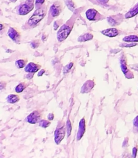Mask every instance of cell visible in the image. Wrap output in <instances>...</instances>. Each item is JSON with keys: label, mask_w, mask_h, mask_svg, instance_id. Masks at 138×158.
<instances>
[{"label": "cell", "mask_w": 138, "mask_h": 158, "mask_svg": "<svg viewBox=\"0 0 138 158\" xmlns=\"http://www.w3.org/2000/svg\"><path fill=\"white\" fill-rule=\"evenodd\" d=\"M47 14L46 6H40L37 8V10L34 12L32 16L28 19L27 25L29 27H35L40 23V22L43 19Z\"/></svg>", "instance_id": "cell-1"}, {"label": "cell", "mask_w": 138, "mask_h": 158, "mask_svg": "<svg viewBox=\"0 0 138 158\" xmlns=\"http://www.w3.org/2000/svg\"><path fill=\"white\" fill-rule=\"evenodd\" d=\"M71 29H72V25H70L69 23H65L63 26H60L57 32V39L58 42L61 43L65 41L71 33Z\"/></svg>", "instance_id": "cell-2"}, {"label": "cell", "mask_w": 138, "mask_h": 158, "mask_svg": "<svg viewBox=\"0 0 138 158\" xmlns=\"http://www.w3.org/2000/svg\"><path fill=\"white\" fill-rule=\"evenodd\" d=\"M35 6L34 0H26L25 2L20 5L17 9V13L20 15H26L33 9Z\"/></svg>", "instance_id": "cell-3"}, {"label": "cell", "mask_w": 138, "mask_h": 158, "mask_svg": "<svg viewBox=\"0 0 138 158\" xmlns=\"http://www.w3.org/2000/svg\"><path fill=\"white\" fill-rule=\"evenodd\" d=\"M65 134H66V127L63 124V123H60L54 132V142L56 144H60V142L65 138Z\"/></svg>", "instance_id": "cell-4"}, {"label": "cell", "mask_w": 138, "mask_h": 158, "mask_svg": "<svg viewBox=\"0 0 138 158\" xmlns=\"http://www.w3.org/2000/svg\"><path fill=\"white\" fill-rule=\"evenodd\" d=\"M43 112L40 110H36L29 114L26 117V121L30 124H36L42 120Z\"/></svg>", "instance_id": "cell-5"}, {"label": "cell", "mask_w": 138, "mask_h": 158, "mask_svg": "<svg viewBox=\"0 0 138 158\" xmlns=\"http://www.w3.org/2000/svg\"><path fill=\"white\" fill-rule=\"evenodd\" d=\"M62 9H63V6H62L61 2L59 1L54 2L50 7V15L52 18L57 17L61 13Z\"/></svg>", "instance_id": "cell-6"}, {"label": "cell", "mask_w": 138, "mask_h": 158, "mask_svg": "<svg viewBox=\"0 0 138 158\" xmlns=\"http://www.w3.org/2000/svg\"><path fill=\"white\" fill-rule=\"evenodd\" d=\"M8 36L15 43H19L21 39V32L17 28L10 27L8 30Z\"/></svg>", "instance_id": "cell-7"}, {"label": "cell", "mask_w": 138, "mask_h": 158, "mask_svg": "<svg viewBox=\"0 0 138 158\" xmlns=\"http://www.w3.org/2000/svg\"><path fill=\"white\" fill-rule=\"evenodd\" d=\"M41 69V65L40 63H34V62H31L26 64V66L24 67V70L26 73H35L38 72L40 69Z\"/></svg>", "instance_id": "cell-8"}, {"label": "cell", "mask_w": 138, "mask_h": 158, "mask_svg": "<svg viewBox=\"0 0 138 158\" xmlns=\"http://www.w3.org/2000/svg\"><path fill=\"white\" fill-rule=\"evenodd\" d=\"M85 16L89 21H97L100 17V14L96 9H89L85 12Z\"/></svg>", "instance_id": "cell-9"}, {"label": "cell", "mask_w": 138, "mask_h": 158, "mask_svg": "<svg viewBox=\"0 0 138 158\" xmlns=\"http://www.w3.org/2000/svg\"><path fill=\"white\" fill-rule=\"evenodd\" d=\"M85 117L82 118V120H80L79 122V125H78V133H77V140H80L82 138V137L84 136V134L85 132V130H86V127H85Z\"/></svg>", "instance_id": "cell-10"}, {"label": "cell", "mask_w": 138, "mask_h": 158, "mask_svg": "<svg viewBox=\"0 0 138 158\" xmlns=\"http://www.w3.org/2000/svg\"><path fill=\"white\" fill-rule=\"evenodd\" d=\"M100 32L102 34V35H105V36L107 37H110V38H112V37H116V35H119V30H118L116 28H114V27L105 29H104V30L101 31Z\"/></svg>", "instance_id": "cell-11"}, {"label": "cell", "mask_w": 138, "mask_h": 158, "mask_svg": "<svg viewBox=\"0 0 138 158\" xmlns=\"http://www.w3.org/2000/svg\"><path fill=\"white\" fill-rule=\"evenodd\" d=\"M95 86V82L93 80H88L83 84V86L81 88V93L82 94H87L90 92L93 87Z\"/></svg>", "instance_id": "cell-12"}, {"label": "cell", "mask_w": 138, "mask_h": 158, "mask_svg": "<svg viewBox=\"0 0 138 158\" xmlns=\"http://www.w3.org/2000/svg\"><path fill=\"white\" fill-rule=\"evenodd\" d=\"M119 63H120V67L121 69H122V73H123L124 75L127 76V73L129 72L128 67H127V60H126L125 56L122 55L121 56L120 60H119Z\"/></svg>", "instance_id": "cell-13"}, {"label": "cell", "mask_w": 138, "mask_h": 158, "mask_svg": "<svg viewBox=\"0 0 138 158\" xmlns=\"http://www.w3.org/2000/svg\"><path fill=\"white\" fill-rule=\"evenodd\" d=\"M20 97L17 94H9L7 97H6V101L7 103H10V104H14L16 103L17 102L20 101Z\"/></svg>", "instance_id": "cell-14"}, {"label": "cell", "mask_w": 138, "mask_h": 158, "mask_svg": "<svg viewBox=\"0 0 138 158\" xmlns=\"http://www.w3.org/2000/svg\"><path fill=\"white\" fill-rule=\"evenodd\" d=\"M137 14H138V3L134 6V7L132 8L128 12H127V13L125 14V15H124V17H125L126 19H130V18H132V17H134L135 15H136Z\"/></svg>", "instance_id": "cell-15"}, {"label": "cell", "mask_w": 138, "mask_h": 158, "mask_svg": "<svg viewBox=\"0 0 138 158\" xmlns=\"http://www.w3.org/2000/svg\"><path fill=\"white\" fill-rule=\"evenodd\" d=\"M122 41L126 43H138V35H130L122 38Z\"/></svg>", "instance_id": "cell-16"}, {"label": "cell", "mask_w": 138, "mask_h": 158, "mask_svg": "<svg viewBox=\"0 0 138 158\" xmlns=\"http://www.w3.org/2000/svg\"><path fill=\"white\" fill-rule=\"evenodd\" d=\"M28 85H29V83H26V82H21V83H20L16 86L15 88L16 93H17V94H20V93H22L26 87H27Z\"/></svg>", "instance_id": "cell-17"}, {"label": "cell", "mask_w": 138, "mask_h": 158, "mask_svg": "<svg viewBox=\"0 0 138 158\" xmlns=\"http://www.w3.org/2000/svg\"><path fill=\"white\" fill-rule=\"evenodd\" d=\"M28 63L27 59H20L15 62V65L18 69H23L26 66Z\"/></svg>", "instance_id": "cell-18"}, {"label": "cell", "mask_w": 138, "mask_h": 158, "mask_svg": "<svg viewBox=\"0 0 138 158\" xmlns=\"http://www.w3.org/2000/svg\"><path fill=\"white\" fill-rule=\"evenodd\" d=\"M93 39V35L91 33H85L83 35H80V36L78 38V42H86L89 41V40H92Z\"/></svg>", "instance_id": "cell-19"}, {"label": "cell", "mask_w": 138, "mask_h": 158, "mask_svg": "<svg viewBox=\"0 0 138 158\" xmlns=\"http://www.w3.org/2000/svg\"><path fill=\"white\" fill-rule=\"evenodd\" d=\"M65 2L70 10H74V9H75V5H74V2H73V0H65Z\"/></svg>", "instance_id": "cell-20"}, {"label": "cell", "mask_w": 138, "mask_h": 158, "mask_svg": "<svg viewBox=\"0 0 138 158\" xmlns=\"http://www.w3.org/2000/svg\"><path fill=\"white\" fill-rule=\"evenodd\" d=\"M65 127H66L67 136H68V137H70V135H71V130H72V127H71V121H70L69 119H68V120H67Z\"/></svg>", "instance_id": "cell-21"}, {"label": "cell", "mask_w": 138, "mask_h": 158, "mask_svg": "<svg viewBox=\"0 0 138 158\" xmlns=\"http://www.w3.org/2000/svg\"><path fill=\"white\" fill-rule=\"evenodd\" d=\"M51 121L50 120H41L39 122V126L42 128H47L51 125Z\"/></svg>", "instance_id": "cell-22"}, {"label": "cell", "mask_w": 138, "mask_h": 158, "mask_svg": "<svg viewBox=\"0 0 138 158\" xmlns=\"http://www.w3.org/2000/svg\"><path fill=\"white\" fill-rule=\"evenodd\" d=\"M107 21H108L109 24L111 25V26H116L118 24L117 21L115 19V15H113V16H109L107 18Z\"/></svg>", "instance_id": "cell-23"}, {"label": "cell", "mask_w": 138, "mask_h": 158, "mask_svg": "<svg viewBox=\"0 0 138 158\" xmlns=\"http://www.w3.org/2000/svg\"><path fill=\"white\" fill-rule=\"evenodd\" d=\"M40 44V40H33V41L31 42L30 46H31V48H32V49H37V48L39 47Z\"/></svg>", "instance_id": "cell-24"}, {"label": "cell", "mask_w": 138, "mask_h": 158, "mask_svg": "<svg viewBox=\"0 0 138 158\" xmlns=\"http://www.w3.org/2000/svg\"><path fill=\"white\" fill-rule=\"evenodd\" d=\"M73 65H74V63H73L72 62H71V63H70L69 64H68V65H67V66H65V67L64 68V71H63L64 74L68 73L70 71V69H71V68H72Z\"/></svg>", "instance_id": "cell-25"}, {"label": "cell", "mask_w": 138, "mask_h": 158, "mask_svg": "<svg viewBox=\"0 0 138 158\" xmlns=\"http://www.w3.org/2000/svg\"><path fill=\"white\" fill-rule=\"evenodd\" d=\"M44 2L45 0H35V6L36 7H37V9L43 6V5L44 4Z\"/></svg>", "instance_id": "cell-26"}, {"label": "cell", "mask_w": 138, "mask_h": 158, "mask_svg": "<svg viewBox=\"0 0 138 158\" xmlns=\"http://www.w3.org/2000/svg\"><path fill=\"white\" fill-rule=\"evenodd\" d=\"M6 86H7V82L4 81H0V90H3V89H6Z\"/></svg>", "instance_id": "cell-27"}, {"label": "cell", "mask_w": 138, "mask_h": 158, "mask_svg": "<svg viewBox=\"0 0 138 158\" xmlns=\"http://www.w3.org/2000/svg\"><path fill=\"white\" fill-rule=\"evenodd\" d=\"M133 125L135 128H136V129L138 130V115L136 116L134 119H133Z\"/></svg>", "instance_id": "cell-28"}, {"label": "cell", "mask_w": 138, "mask_h": 158, "mask_svg": "<svg viewBox=\"0 0 138 158\" xmlns=\"http://www.w3.org/2000/svg\"><path fill=\"white\" fill-rule=\"evenodd\" d=\"M54 119V114L53 113H51L47 115V120H50V121H52Z\"/></svg>", "instance_id": "cell-29"}, {"label": "cell", "mask_w": 138, "mask_h": 158, "mask_svg": "<svg viewBox=\"0 0 138 158\" xmlns=\"http://www.w3.org/2000/svg\"><path fill=\"white\" fill-rule=\"evenodd\" d=\"M45 69H40V70L38 71V73H37V76H38V77H41V76H43V74L45 73Z\"/></svg>", "instance_id": "cell-30"}, {"label": "cell", "mask_w": 138, "mask_h": 158, "mask_svg": "<svg viewBox=\"0 0 138 158\" xmlns=\"http://www.w3.org/2000/svg\"><path fill=\"white\" fill-rule=\"evenodd\" d=\"M136 153H137V147H135L133 148V157H136Z\"/></svg>", "instance_id": "cell-31"}, {"label": "cell", "mask_w": 138, "mask_h": 158, "mask_svg": "<svg viewBox=\"0 0 138 158\" xmlns=\"http://www.w3.org/2000/svg\"><path fill=\"white\" fill-rule=\"evenodd\" d=\"M58 23H59V21L54 22V30H57V29H58V26H59Z\"/></svg>", "instance_id": "cell-32"}, {"label": "cell", "mask_w": 138, "mask_h": 158, "mask_svg": "<svg viewBox=\"0 0 138 158\" xmlns=\"http://www.w3.org/2000/svg\"><path fill=\"white\" fill-rule=\"evenodd\" d=\"M130 68H131V69H134V70L138 71V64L131 65V66H130Z\"/></svg>", "instance_id": "cell-33"}, {"label": "cell", "mask_w": 138, "mask_h": 158, "mask_svg": "<svg viewBox=\"0 0 138 158\" xmlns=\"http://www.w3.org/2000/svg\"><path fill=\"white\" fill-rule=\"evenodd\" d=\"M33 74L34 73H28V75L26 76V79H28V80L32 79L33 77Z\"/></svg>", "instance_id": "cell-34"}, {"label": "cell", "mask_w": 138, "mask_h": 158, "mask_svg": "<svg viewBox=\"0 0 138 158\" xmlns=\"http://www.w3.org/2000/svg\"><path fill=\"white\" fill-rule=\"evenodd\" d=\"M135 43H132V44H127V45H121V46H124V47H131V46H134Z\"/></svg>", "instance_id": "cell-35"}, {"label": "cell", "mask_w": 138, "mask_h": 158, "mask_svg": "<svg viewBox=\"0 0 138 158\" xmlns=\"http://www.w3.org/2000/svg\"><path fill=\"white\" fill-rule=\"evenodd\" d=\"M5 29V25L3 23H0V32Z\"/></svg>", "instance_id": "cell-36"}, {"label": "cell", "mask_w": 138, "mask_h": 158, "mask_svg": "<svg viewBox=\"0 0 138 158\" xmlns=\"http://www.w3.org/2000/svg\"><path fill=\"white\" fill-rule=\"evenodd\" d=\"M99 2H100L101 3H103V4H105V3H107L109 2V0H98Z\"/></svg>", "instance_id": "cell-37"}, {"label": "cell", "mask_w": 138, "mask_h": 158, "mask_svg": "<svg viewBox=\"0 0 138 158\" xmlns=\"http://www.w3.org/2000/svg\"><path fill=\"white\" fill-rule=\"evenodd\" d=\"M10 2H16L17 1V0H9Z\"/></svg>", "instance_id": "cell-38"}]
</instances>
